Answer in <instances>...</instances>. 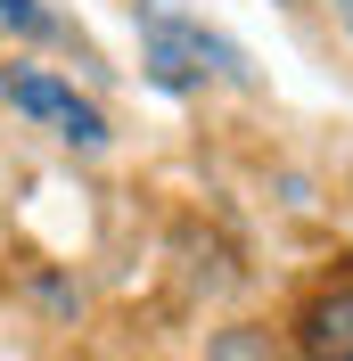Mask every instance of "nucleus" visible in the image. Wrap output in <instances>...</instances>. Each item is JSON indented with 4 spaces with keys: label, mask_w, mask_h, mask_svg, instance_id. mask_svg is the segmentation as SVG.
Masks as SVG:
<instances>
[{
    "label": "nucleus",
    "mask_w": 353,
    "mask_h": 361,
    "mask_svg": "<svg viewBox=\"0 0 353 361\" xmlns=\"http://www.w3.org/2000/svg\"><path fill=\"white\" fill-rule=\"evenodd\" d=\"M132 33H140V66L156 90H205V82H255L246 49L230 33H214L205 17H189L181 0H132Z\"/></svg>",
    "instance_id": "obj_1"
},
{
    "label": "nucleus",
    "mask_w": 353,
    "mask_h": 361,
    "mask_svg": "<svg viewBox=\"0 0 353 361\" xmlns=\"http://www.w3.org/2000/svg\"><path fill=\"white\" fill-rule=\"evenodd\" d=\"M0 99H8L17 115H33V123H49L66 148H107V115L90 107L74 82H58L49 66H8L0 74Z\"/></svg>",
    "instance_id": "obj_2"
},
{
    "label": "nucleus",
    "mask_w": 353,
    "mask_h": 361,
    "mask_svg": "<svg viewBox=\"0 0 353 361\" xmlns=\"http://www.w3.org/2000/svg\"><path fill=\"white\" fill-rule=\"evenodd\" d=\"M296 345L304 361H353V288H329L296 312Z\"/></svg>",
    "instance_id": "obj_3"
},
{
    "label": "nucleus",
    "mask_w": 353,
    "mask_h": 361,
    "mask_svg": "<svg viewBox=\"0 0 353 361\" xmlns=\"http://www.w3.org/2000/svg\"><path fill=\"white\" fill-rule=\"evenodd\" d=\"M0 25H8L17 42H42V33H58V17H49L42 0H0Z\"/></svg>",
    "instance_id": "obj_4"
},
{
    "label": "nucleus",
    "mask_w": 353,
    "mask_h": 361,
    "mask_svg": "<svg viewBox=\"0 0 353 361\" xmlns=\"http://www.w3.org/2000/svg\"><path fill=\"white\" fill-rule=\"evenodd\" d=\"M329 8H337V25H345V33H353V0H329Z\"/></svg>",
    "instance_id": "obj_5"
}]
</instances>
